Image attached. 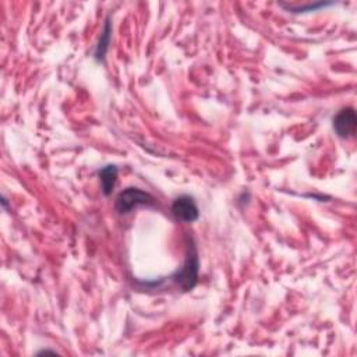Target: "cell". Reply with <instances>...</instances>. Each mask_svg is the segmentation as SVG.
<instances>
[{"label":"cell","mask_w":357,"mask_h":357,"mask_svg":"<svg viewBox=\"0 0 357 357\" xmlns=\"http://www.w3.org/2000/svg\"><path fill=\"white\" fill-rule=\"evenodd\" d=\"M110 32H112V27H110V21L109 19L106 20L105 23V27H104V31L101 34V38H99V42L97 45V49H95V59L97 60H104L106 52H108V46H109V42H110Z\"/></svg>","instance_id":"8992f818"},{"label":"cell","mask_w":357,"mask_h":357,"mask_svg":"<svg viewBox=\"0 0 357 357\" xmlns=\"http://www.w3.org/2000/svg\"><path fill=\"white\" fill-rule=\"evenodd\" d=\"M173 217L186 224L195 222L200 218V211L195 204V200L191 195H180L172 204Z\"/></svg>","instance_id":"3957f363"},{"label":"cell","mask_w":357,"mask_h":357,"mask_svg":"<svg viewBox=\"0 0 357 357\" xmlns=\"http://www.w3.org/2000/svg\"><path fill=\"white\" fill-rule=\"evenodd\" d=\"M198 268H200V260L197 247L191 243L187 246V254L186 261L183 267L173 275V279L177 282L179 287L183 289V292L191 291L198 280Z\"/></svg>","instance_id":"6da1fadb"},{"label":"cell","mask_w":357,"mask_h":357,"mask_svg":"<svg viewBox=\"0 0 357 357\" xmlns=\"http://www.w3.org/2000/svg\"><path fill=\"white\" fill-rule=\"evenodd\" d=\"M357 127V117L353 108L342 109L334 117V130L340 138H350L354 135Z\"/></svg>","instance_id":"277c9868"},{"label":"cell","mask_w":357,"mask_h":357,"mask_svg":"<svg viewBox=\"0 0 357 357\" xmlns=\"http://www.w3.org/2000/svg\"><path fill=\"white\" fill-rule=\"evenodd\" d=\"M153 204H154V197L150 193L142 191L137 187H128L117 195L115 206L117 212L128 213L131 209L139 205H153Z\"/></svg>","instance_id":"7a4b0ae2"},{"label":"cell","mask_w":357,"mask_h":357,"mask_svg":"<svg viewBox=\"0 0 357 357\" xmlns=\"http://www.w3.org/2000/svg\"><path fill=\"white\" fill-rule=\"evenodd\" d=\"M99 180H101L102 193L105 195H110L117 182V168L115 165H108L102 168L99 171Z\"/></svg>","instance_id":"5b68a950"}]
</instances>
